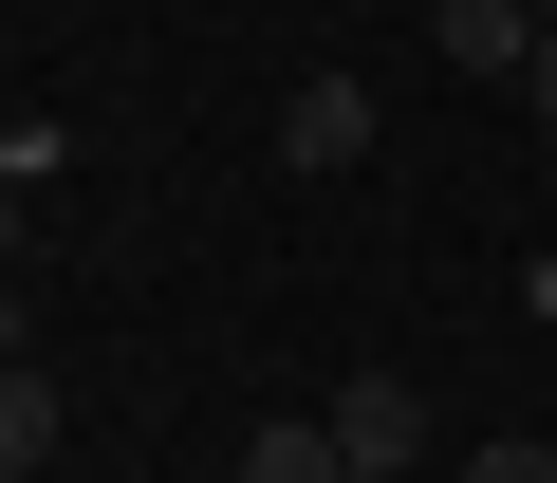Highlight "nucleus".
Returning a JSON list of instances; mask_svg holds the SVG:
<instances>
[{
  "label": "nucleus",
  "mask_w": 557,
  "mask_h": 483,
  "mask_svg": "<svg viewBox=\"0 0 557 483\" xmlns=\"http://www.w3.org/2000/svg\"><path fill=\"white\" fill-rule=\"evenodd\" d=\"M539 317H557V242H539Z\"/></svg>",
  "instance_id": "9d476101"
},
{
  "label": "nucleus",
  "mask_w": 557,
  "mask_h": 483,
  "mask_svg": "<svg viewBox=\"0 0 557 483\" xmlns=\"http://www.w3.org/2000/svg\"><path fill=\"white\" fill-rule=\"evenodd\" d=\"M335 446H354V483H428V391L409 372H354L335 391Z\"/></svg>",
  "instance_id": "f257e3e1"
},
{
  "label": "nucleus",
  "mask_w": 557,
  "mask_h": 483,
  "mask_svg": "<svg viewBox=\"0 0 557 483\" xmlns=\"http://www.w3.org/2000/svg\"><path fill=\"white\" fill-rule=\"evenodd\" d=\"M38 446H57V391H38V372H0V465H38Z\"/></svg>",
  "instance_id": "39448f33"
},
{
  "label": "nucleus",
  "mask_w": 557,
  "mask_h": 483,
  "mask_svg": "<svg viewBox=\"0 0 557 483\" xmlns=\"http://www.w3.org/2000/svg\"><path fill=\"white\" fill-rule=\"evenodd\" d=\"M0 261H20V168H0Z\"/></svg>",
  "instance_id": "6e6552de"
},
{
  "label": "nucleus",
  "mask_w": 557,
  "mask_h": 483,
  "mask_svg": "<svg viewBox=\"0 0 557 483\" xmlns=\"http://www.w3.org/2000/svg\"><path fill=\"white\" fill-rule=\"evenodd\" d=\"M0 372H20V298H0Z\"/></svg>",
  "instance_id": "1a4fd4ad"
},
{
  "label": "nucleus",
  "mask_w": 557,
  "mask_h": 483,
  "mask_svg": "<svg viewBox=\"0 0 557 483\" xmlns=\"http://www.w3.org/2000/svg\"><path fill=\"white\" fill-rule=\"evenodd\" d=\"M465 483H557V446H539V428H502V446H465Z\"/></svg>",
  "instance_id": "423d86ee"
},
{
  "label": "nucleus",
  "mask_w": 557,
  "mask_h": 483,
  "mask_svg": "<svg viewBox=\"0 0 557 483\" xmlns=\"http://www.w3.org/2000/svg\"><path fill=\"white\" fill-rule=\"evenodd\" d=\"M354 149H372V75H298V94H278V168H317V186H335Z\"/></svg>",
  "instance_id": "f03ea898"
},
{
  "label": "nucleus",
  "mask_w": 557,
  "mask_h": 483,
  "mask_svg": "<svg viewBox=\"0 0 557 483\" xmlns=\"http://www.w3.org/2000/svg\"><path fill=\"white\" fill-rule=\"evenodd\" d=\"M242 483H354V446H335V409H278V428L242 446Z\"/></svg>",
  "instance_id": "7ed1b4c3"
},
{
  "label": "nucleus",
  "mask_w": 557,
  "mask_h": 483,
  "mask_svg": "<svg viewBox=\"0 0 557 483\" xmlns=\"http://www.w3.org/2000/svg\"><path fill=\"white\" fill-rule=\"evenodd\" d=\"M520 94H539V131H557V20H539V38H520Z\"/></svg>",
  "instance_id": "0eeeda50"
},
{
  "label": "nucleus",
  "mask_w": 557,
  "mask_h": 483,
  "mask_svg": "<svg viewBox=\"0 0 557 483\" xmlns=\"http://www.w3.org/2000/svg\"><path fill=\"white\" fill-rule=\"evenodd\" d=\"M428 38H446L465 75H520V38H539V20H520V0H428Z\"/></svg>",
  "instance_id": "20e7f679"
},
{
  "label": "nucleus",
  "mask_w": 557,
  "mask_h": 483,
  "mask_svg": "<svg viewBox=\"0 0 557 483\" xmlns=\"http://www.w3.org/2000/svg\"><path fill=\"white\" fill-rule=\"evenodd\" d=\"M520 20H557V0H520Z\"/></svg>",
  "instance_id": "9b49d317"
},
{
  "label": "nucleus",
  "mask_w": 557,
  "mask_h": 483,
  "mask_svg": "<svg viewBox=\"0 0 557 483\" xmlns=\"http://www.w3.org/2000/svg\"><path fill=\"white\" fill-rule=\"evenodd\" d=\"M0 483H38V465H0Z\"/></svg>",
  "instance_id": "f8f14e48"
}]
</instances>
